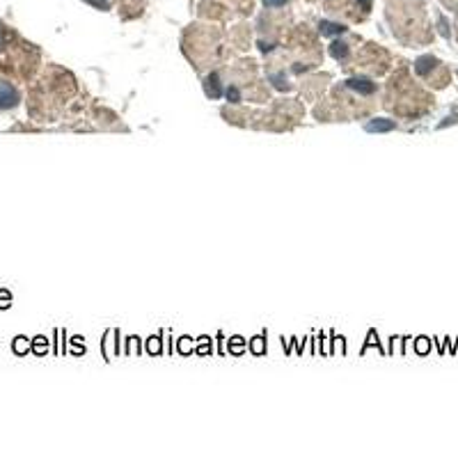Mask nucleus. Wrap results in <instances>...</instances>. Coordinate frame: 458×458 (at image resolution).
I'll list each match as a JSON object with an SVG mask.
<instances>
[{
	"label": "nucleus",
	"instance_id": "4468645a",
	"mask_svg": "<svg viewBox=\"0 0 458 458\" xmlns=\"http://www.w3.org/2000/svg\"><path fill=\"white\" fill-rule=\"evenodd\" d=\"M259 48H262L263 53H266V51H273V44H266V42H259Z\"/></svg>",
	"mask_w": 458,
	"mask_h": 458
},
{
	"label": "nucleus",
	"instance_id": "20e7f679",
	"mask_svg": "<svg viewBox=\"0 0 458 458\" xmlns=\"http://www.w3.org/2000/svg\"><path fill=\"white\" fill-rule=\"evenodd\" d=\"M394 122L392 119H371L369 124H367V131L369 133H385V131H392L394 129Z\"/></svg>",
	"mask_w": 458,
	"mask_h": 458
},
{
	"label": "nucleus",
	"instance_id": "f257e3e1",
	"mask_svg": "<svg viewBox=\"0 0 458 458\" xmlns=\"http://www.w3.org/2000/svg\"><path fill=\"white\" fill-rule=\"evenodd\" d=\"M18 103V92L12 87L9 83L0 80V110H7V108H14Z\"/></svg>",
	"mask_w": 458,
	"mask_h": 458
},
{
	"label": "nucleus",
	"instance_id": "6e6552de",
	"mask_svg": "<svg viewBox=\"0 0 458 458\" xmlns=\"http://www.w3.org/2000/svg\"><path fill=\"white\" fill-rule=\"evenodd\" d=\"M85 2H89V5L96 7V9H103V12L110 9V2H108V0H85Z\"/></svg>",
	"mask_w": 458,
	"mask_h": 458
},
{
	"label": "nucleus",
	"instance_id": "0eeeda50",
	"mask_svg": "<svg viewBox=\"0 0 458 458\" xmlns=\"http://www.w3.org/2000/svg\"><path fill=\"white\" fill-rule=\"evenodd\" d=\"M208 94L213 96H220V87H218V76H208Z\"/></svg>",
	"mask_w": 458,
	"mask_h": 458
},
{
	"label": "nucleus",
	"instance_id": "7ed1b4c3",
	"mask_svg": "<svg viewBox=\"0 0 458 458\" xmlns=\"http://www.w3.org/2000/svg\"><path fill=\"white\" fill-rule=\"evenodd\" d=\"M435 65H438V60H435L433 55H424V58H419L415 62V69L419 76H426V73H431L435 69Z\"/></svg>",
	"mask_w": 458,
	"mask_h": 458
},
{
	"label": "nucleus",
	"instance_id": "ddd939ff",
	"mask_svg": "<svg viewBox=\"0 0 458 458\" xmlns=\"http://www.w3.org/2000/svg\"><path fill=\"white\" fill-rule=\"evenodd\" d=\"M357 2H360V7H362L364 12H369L371 9V0H357Z\"/></svg>",
	"mask_w": 458,
	"mask_h": 458
},
{
	"label": "nucleus",
	"instance_id": "9d476101",
	"mask_svg": "<svg viewBox=\"0 0 458 458\" xmlns=\"http://www.w3.org/2000/svg\"><path fill=\"white\" fill-rule=\"evenodd\" d=\"M227 99H229V101H234V103L241 101V94H238V89H236V87H229V89H227Z\"/></svg>",
	"mask_w": 458,
	"mask_h": 458
},
{
	"label": "nucleus",
	"instance_id": "423d86ee",
	"mask_svg": "<svg viewBox=\"0 0 458 458\" xmlns=\"http://www.w3.org/2000/svg\"><path fill=\"white\" fill-rule=\"evenodd\" d=\"M330 55L337 58V60L346 58V55H348V46H346L344 42H332V46H330Z\"/></svg>",
	"mask_w": 458,
	"mask_h": 458
},
{
	"label": "nucleus",
	"instance_id": "9b49d317",
	"mask_svg": "<svg viewBox=\"0 0 458 458\" xmlns=\"http://www.w3.org/2000/svg\"><path fill=\"white\" fill-rule=\"evenodd\" d=\"M263 5H266V7H273V9H275V7H284V5H286V0H263Z\"/></svg>",
	"mask_w": 458,
	"mask_h": 458
},
{
	"label": "nucleus",
	"instance_id": "f03ea898",
	"mask_svg": "<svg viewBox=\"0 0 458 458\" xmlns=\"http://www.w3.org/2000/svg\"><path fill=\"white\" fill-rule=\"evenodd\" d=\"M346 87L355 89L360 94H374L376 92V85L371 83V80H367V78H348V80H346Z\"/></svg>",
	"mask_w": 458,
	"mask_h": 458
},
{
	"label": "nucleus",
	"instance_id": "f8f14e48",
	"mask_svg": "<svg viewBox=\"0 0 458 458\" xmlns=\"http://www.w3.org/2000/svg\"><path fill=\"white\" fill-rule=\"evenodd\" d=\"M14 348H16V353H25V348H28V344H25V337H18Z\"/></svg>",
	"mask_w": 458,
	"mask_h": 458
},
{
	"label": "nucleus",
	"instance_id": "2eb2a0df",
	"mask_svg": "<svg viewBox=\"0 0 458 458\" xmlns=\"http://www.w3.org/2000/svg\"><path fill=\"white\" fill-rule=\"evenodd\" d=\"M262 348H263V346H262V339H257V341H255V351L259 353V351H262Z\"/></svg>",
	"mask_w": 458,
	"mask_h": 458
},
{
	"label": "nucleus",
	"instance_id": "1a4fd4ad",
	"mask_svg": "<svg viewBox=\"0 0 458 458\" xmlns=\"http://www.w3.org/2000/svg\"><path fill=\"white\" fill-rule=\"evenodd\" d=\"M270 80L275 83V87H277V89H286V83H284V76H282V73H275V76H270Z\"/></svg>",
	"mask_w": 458,
	"mask_h": 458
},
{
	"label": "nucleus",
	"instance_id": "39448f33",
	"mask_svg": "<svg viewBox=\"0 0 458 458\" xmlns=\"http://www.w3.org/2000/svg\"><path fill=\"white\" fill-rule=\"evenodd\" d=\"M319 30H321V35H323V37H332V35H344V32H346V25L332 23V21H321V23H319Z\"/></svg>",
	"mask_w": 458,
	"mask_h": 458
}]
</instances>
